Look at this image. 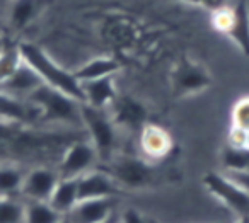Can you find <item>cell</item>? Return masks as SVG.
<instances>
[{
  "instance_id": "obj_1",
  "label": "cell",
  "mask_w": 249,
  "mask_h": 223,
  "mask_svg": "<svg viewBox=\"0 0 249 223\" xmlns=\"http://www.w3.org/2000/svg\"><path fill=\"white\" fill-rule=\"evenodd\" d=\"M19 51H21L22 60L38 73L45 86L53 87V89L77 99L79 103H84L82 84L77 80L73 72H69L63 67H60L55 60L50 58L48 53L43 51L36 45L24 43L19 46Z\"/></svg>"
},
{
  "instance_id": "obj_2",
  "label": "cell",
  "mask_w": 249,
  "mask_h": 223,
  "mask_svg": "<svg viewBox=\"0 0 249 223\" xmlns=\"http://www.w3.org/2000/svg\"><path fill=\"white\" fill-rule=\"evenodd\" d=\"M28 101L36 106L41 120L60 124H72V126L82 124V114H80L82 103L53 87L41 84L29 96Z\"/></svg>"
},
{
  "instance_id": "obj_3",
  "label": "cell",
  "mask_w": 249,
  "mask_h": 223,
  "mask_svg": "<svg viewBox=\"0 0 249 223\" xmlns=\"http://www.w3.org/2000/svg\"><path fill=\"white\" fill-rule=\"evenodd\" d=\"M82 124L87 128V133L90 137V143L94 145L97 155L103 160H111V152L114 148L116 133H114V121L106 113V109L82 104Z\"/></svg>"
},
{
  "instance_id": "obj_4",
  "label": "cell",
  "mask_w": 249,
  "mask_h": 223,
  "mask_svg": "<svg viewBox=\"0 0 249 223\" xmlns=\"http://www.w3.org/2000/svg\"><path fill=\"white\" fill-rule=\"evenodd\" d=\"M207 189L237 218H249V191L227 174L210 172L203 177Z\"/></svg>"
},
{
  "instance_id": "obj_5",
  "label": "cell",
  "mask_w": 249,
  "mask_h": 223,
  "mask_svg": "<svg viewBox=\"0 0 249 223\" xmlns=\"http://www.w3.org/2000/svg\"><path fill=\"white\" fill-rule=\"evenodd\" d=\"M97 158L99 155L90 141H75L65 150L56 172L60 179H77L86 172L92 171Z\"/></svg>"
},
{
  "instance_id": "obj_6",
  "label": "cell",
  "mask_w": 249,
  "mask_h": 223,
  "mask_svg": "<svg viewBox=\"0 0 249 223\" xmlns=\"http://www.w3.org/2000/svg\"><path fill=\"white\" fill-rule=\"evenodd\" d=\"M208 84H210V75L207 70L188 58L181 60L173 73V89L174 94L179 97L200 92L208 87Z\"/></svg>"
},
{
  "instance_id": "obj_7",
  "label": "cell",
  "mask_w": 249,
  "mask_h": 223,
  "mask_svg": "<svg viewBox=\"0 0 249 223\" xmlns=\"http://www.w3.org/2000/svg\"><path fill=\"white\" fill-rule=\"evenodd\" d=\"M111 177L116 181V184H124L130 188H139V186H145L152 181L154 171L149 164L137 158L121 157L111 162V169L106 171Z\"/></svg>"
},
{
  "instance_id": "obj_8",
  "label": "cell",
  "mask_w": 249,
  "mask_h": 223,
  "mask_svg": "<svg viewBox=\"0 0 249 223\" xmlns=\"http://www.w3.org/2000/svg\"><path fill=\"white\" fill-rule=\"evenodd\" d=\"M58 181L60 175L56 171L48 167H36L24 175L21 192L28 198V201H48Z\"/></svg>"
},
{
  "instance_id": "obj_9",
  "label": "cell",
  "mask_w": 249,
  "mask_h": 223,
  "mask_svg": "<svg viewBox=\"0 0 249 223\" xmlns=\"http://www.w3.org/2000/svg\"><path fill=\"white\" fill-rule=\"evenodd\" d=\"M114 205L116 203H114L113 196L111 198L82 199L67 216L72 223H104L113 218Z\"/></svg>"
},
{
  "instance_id": "obj_10",
  "label": "cell",
  "mask_w": 249,
  "mask_h": 223,
  "mask_svg": "<svg viewBox=\"0 0 249 223\" xmlns=\"http://www.w3.org/2000/svg\"><path fill=\"white\" fill-rule=\"evenodd\" d=\"M43 84V80L39 79V75L22 60L21 65L16 69V72L12 73L9 79H5L0 84V90L9 96L16 97V99L28 101L29 96L38 89Z\"/></svg>"
},
{
  "instance_id": "obj_11",
  "label": "cell",
  "mask_w": 249,
  "mask_h": 223,
  "mask_svg": "<svg viewBox=\"0 0 249 223\" xmlns=\"http://www.w3.org/2000/svg\"><path fill=\"white\" fill-rule=\"evenodd\" d=\"M79 201L94 198H111L116 194V181L106 171H89L77 177Z\"/></svg>"
},
{
  "instance_id": "obj_12",
  "label": "cell",
  "mask_w": 249,
  "mask_h": 223,
  "mask_svg": "<svg viewBox=\"0 0 249 223\" xmlns=\"http://www.w3.org/2000/svg\"><path fill=\"white\" fill-rule=\"evenodd\" d=\"M82 92H84L82 104L97 107V109H107L111 106V103L116 99L113 77H104V79L82 82Z\"/></svg>"
},
{
  "instance_id": "obj_13",
  "label": "cell",
  "mask_w": 249,
  "mask_h": 223,
  "mask_svg": "<svg viewBox=\"0 0 249 223\" xmlns=\"http://www.w3.org/2000/svg\"><path fill=\"white\" fill-rule=\"evenodd\" d=\"M109 109L113 113L109 114L114 124H121L126 128H139L145 121V111L139 103H135L130 97H118L111 103Z\"/></svg>"
},
{
  "instance_id": "obj_14",
  "label": "cell",
  "mask_w": 249,
  "mask_h": 223,
  "mask_svg": "<svg viewBox=\"0 0 249 223\" xmlns=\"http://www.w3.org/2000/svg\"><path fill=\"white\" fill-rule=\"evenodd\" d=\"M39 118V111L29 101L16 99L0 90V121H18L28 123Z\"/></svg>"
},
{
  "instance_id": "obj_15",
  "label": "cell",
  "mask_w": 249,
  "mask_h": 223,
  "mask_svg": "<svg viewBox=\"0 0 249 223\" xmlns=\"http://www.w3.org/2000/svg\"><path fill=\"white\" fill-rule=\"evenodd\" d=\"M173 140L167 135L166 130L156 124H149V126L142 128L140 133V147L145 155L150 158H162L169 154Z\"/></svg>"
},
{
  "instance_id": "obj_16",
  "label": "cell",
  "mask_w": 249,
  "mask_h": 223,
  "mask_svg": "<svg viewBox=\"0 0 249 223\" xmlns=\"http://www.w3.org/2000/svg\"><path fill=\"white\" fill-rule=\"evenodd\" d=\"M225 34L237 45L244 55L249 56V7L246 2H239L232 9V22Z\"/></svg>"
},
{
  "instance_id": "obj_17",
  "label": "cell",
  "mask_w": 249,
  "mask_h": 223,
  "mask_svg": "<svg viewBox=\"0 0 249 223\" xmlns=\"http://www.w3.org/2000/svg\"><path fill=\"white\" fill-rule=\"evenodd\" d=\"M48 203L60 213L67 216L75 205L79 203V189H77V179H60L55 191L52 192Z\"/></svg>"
},
{
  "instance_id": "obj_18",
  "label": "cell",
  "mask_w": 249,
  "mask_h": 223,
  "mask_svg": "<svg viewBox=\"0 0 249 223\" xmlns=\"http://www.w3.org/2000/svg\"><path fill=\"white\" fill-rule=\"evenodd\" d=\"M120 70V63L114 58H107V56H101V58H92L90 62L84 63L80 69L73 72L80 84L87 82V80H96L104 79V77H113L114 73Z\"/></svg>"
},
{
  "instance_id": "obj_19",
  "label": "cell",
  "mask_w": 249,
  "mask_h": 223,
  "mask_svg": "<svg viewBox=\"0 0 249 223\" xmlns=\"http://www.w3.org/2000/svg\"><path fill=\"white\" fill-rule=\"evenodd\" d=\"M222 165L227 175L249 174V148L248 147H229L222 152Z\"/></svg>"
},
{
  "instance_id": "obj_20",
  "label": "cell",
  "mask_w": 249,
  "mask_h": 223,
  "mask_svg": "<svg viewBox=\"0 0 249 223\" xmlns=\"http://www.w3.org/2000/svg\"><path fill=\"white\" fill-rule=\"evenodd\" d=\"M63 218L48 201H29L24 209V223H58Z\"/></svg>"
},
{
  "instance_id": "obj_21",
  "label": "cell",
  "mask_w": 249,
  "mask_h": 223,
  "mask_svg": "<svg viewBox=\"0 0 249 223\" xmlns=\"http://www.w3.org/2000/svg\"><path fill=\"white\" fill-rule=\"evenodd\" d=\"M24 174L18 167H0V198H14L22 191Z\"/></svg>"
},
{
  "instance_id": "obj_22",
  "label": "cell",
  "mask_w": 249,
  "mask_h": 223,
  "mask_svg": "<svg viewBox=\"0 0 249 223\" xmlns=\"http://www.w3.org/2000/svg\"><path fill=\"white\" fill-rule=\"evenodd\" d=\"M36 16V0H16L11 9V22L14 28H24Z\"/></svg>"
},
{
  "instance_id": "obj_23",
  "label": "cell",
  "mask_w": 249,
  "mask_h": 223,
  "mask_svg": "<svg viewBox=\"0 0 249 223\" xmlns=\"http://www.w3.org/2000/svg\"><path fill=\"white\" fill-rule=\"evenodd\" d=\"M24 209L16 198H0V223H24Z\"/></svg>"
},
{
  "instance_id": "obj_24",
  "label": "cell",
  "mask_w": 249,
  "mask_h": 223,
  "mask_svg": "<svg viewBox=\"0 0 249 223\" xmlns=\"http://www.w3.org/2000/svg\"><path fill=\"white\" fill-rule=\"evenodd\" d=\"M21 62L22 56L19 48H4L0 51V84L16 72V69L21 65Z\"/></svg>"
},
{
  "instance_id": "obj_25",
  "label": "cell",
  "mask_w": 249,
  "mask_h": 223,
  "mask_svg": "<svg viewBox=\"0 0 249 223\" xmlns=\"http://www.w3.org/2000/svg\"><path fill=\"white\" fill-rule=\"evenodd\" d=\"M232 128L249 133V97H242L232 107Z\"/></svg>"
},
{
  "instance_id": "obj_26",
  "label": "cell",
  "mask_w": 249,
  "mask_h": 223,
  "mask_svg": "<svg viewBox=\"0 0 249 223\" xmlns=\"http://www.w3.org/2000/svg\"><path fill=\"white\" fill-rule=\"evenodd\" d=\"M212 22H213V26H215V29H217V31H220V33H224V34H225V31H227L229 26H231V22H232V9H229V7H225V5H224V7L213 11Z\"/></svg>"
},
{
  "instance_id": "obj_27",
  "label": "cell",
  "mask_w": 249,
  "mask_h": 223,
  "mask_svg": "<svg viewBox=\"0 0 249 223\" xmlns=\"http://www.w3.org/2000/svg\"><path fill=\"white\" fill-rule=\"evenodd\" d=\"M118 223H150V222H147L140 213L133 211V209H128V211L121 216V220Z\"/></svg>"
},
{
  "instance_id": "obj_28",
  "label": "cell",
  "mask_w": 249,
  "mask_h": 223,
  "mask_svg": "<svg viewBox=\"0 0 249 223\" xmlns=\"http://www.w3.org/2000/svg\"><path fill=\"white\" fill-rule=\"evenodd\" d=\"M229 177H232L235 182H239L241 186H244V188L249 191V174H232V175H229Z\"/></svg>"
},
{
  "instance_id": "obj_29",
  "label": "cell",
  "mask_w": 249,
  "mask_h": 223,
  "mask_svg": "<svg viewBox=\"0 0 249 223\" xmlns=\"http://www.w3.org/2000/svg\"><path fill=\"white\" fill-rule=\"evenodd\" d=\"M203 5H207V7L212 9V11H217V9L224 7L225 0H203Z\"/></svg>"
},
{
  "instance_id": "obj_30",
  "label": "cell",
  "mask_w": 249,
  "mask_h": 223,
  "mask_svg": "<svg viewBox=\"0 0 249 223\" xmlns=\"http://www.w3.org/2000/svg\"><path fill=\"white\" fill-rule=\"evenodd\" d=\"M179 2H184V4H193V5L203 4V0H179Z\"/></svg>"
},
{
  "instance_id": "obj_31",
  "label": "cell",
  "mask_w": 249,
  "mask_h": 223,
  "mask_svg": "<svg viewBox=\"0 0 249 223\" xmlns=\"http://www.w3.org/2000/svg\"><path fill=\"white\" fill-rule=\"evenodd\" d=\"M234 223H249V218H237Z\"/></svg>"
},
{
  "instance_id": "obj_32",
  "label": "cell",
  "mask_w": 249,
  "mask_h": 223,
  "mask_svg": "<svg viewBox=\"0 0 249 223\" xmlns=\"http://www.w3.org/2000/svg\"><path fill=\"white\" fill-rule=\"evenodd\" d=\"M58 223H72V222H70V220H69V216H63V218L60 220Z\"/></svg>"
},
{
  "instance_id": "obj_33",
  "label": "cell",
  "mask_w": 249,
  "mask_h": 223,
  "mask_svg": "<svg viewBox=\"0 0 249 223\" xmlns=\"http://www.w3.org/2000/svg\"><path fill=\"white\" fill-rule=\"evenodd\" d=\"M104 223H118V222H114V218H109L107 222H104Z\"/></svg>"
},
{
  "instance_id": "obj_34",
  "label": "cell",
  "mask_w": 249,
  "mask_h": 223,
  "mask_svg": "<svg viewBox=\"0 0 249 223\" xmlns=\"http://www.w3.org/2000/svg\"><path fill=\"white\" fill-rule=\"evenodd\" d=\"M2 50H4V48H2V41H0V51H2Z\"/></svg>"
},
{
  "instance_id": "obj_35",
  "label": "cell",
  "mask_w": 249,
  "mask_h": 223,
  "mask_svg": "<svg viewBox=\"0 0 249 223\" xmlns=\"http://www.w3.org/2000/svg\"><path fill=\"white\" fill-rule=\"evenodd\" d=\"M150 223H157V222H150Z\"/></svg>"
}]
</instances>
